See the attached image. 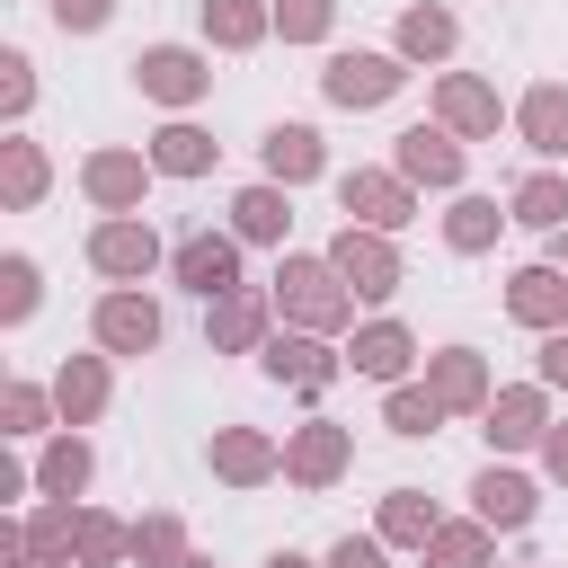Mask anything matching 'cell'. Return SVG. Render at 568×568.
<instances>
[{"instance_id": "37", "label": "cell", "mask_w": 568, "mask_h": 568, "mask_svg": "<svg viewBox=\"0 0 568 568\" xmlns=\"http://www.w3.org/2000/svg\"><path fill=\"white\" fill-rule=\"evenodd\" d=\"M426 568H488V524H479V515H462V524H435V541H426Z\"/></svg>"}, {"instance_id": "41", "label": "cell", "mask_w": 568, "mask_h": 568, "mask_svg": "<svg viewBox=\"0 0 568 568\" xmlns=\"http://www.w3.org/2000/svg\"><path fill=\"white\" fill-rule=\"evenodd\" d=\"M27 106H36V62H27V53H18V44H9V53H0V115H9V124H18V115H27Z\"/></svg>"}, {"instance_id": "12", "label": "cell", "mask_w": 568, "mask_h": 568, "mask_svg": "<svg viewBox=\"0 0 568 568\" xmlns=\"http://www.w3.org/2000/svg\"><path fill=\"white\" fill-rule=\"evenodd\" d=\"M169 275H178L186 293L222 302V293H240V240H231V231H186V240L169 248Z\"/></svg>"}, {"instance_id": "4", "label": "cell", "mask_w": 568, "mask_h": 568, "mask_svg": "<svg viewBox=\"0 0 568 568\" xmlns=\"http://www.w3.org/2000/svg\"><path fill=\"white\" fill-rule=\"evenodd\" d=\"M133 89H142L151 106H195V98L213 89V62H204L195 44H142V53H133Z\"/></svg>"}, {"instance_id": "23", "label": "cell", "mask_w": 568, "mask_h": 568, "mask_svg": "<svg viewBox=\"0 0 568 568\" xmlns=\"http://www.w3.org/2000/svg\"><path fill=\"white\" fill-rule=\"evenodd\" d=\"M257 160H266V186H311V178L328 169V142H320L311 124H266Z\"/></svg>"}, {"instance_id": "24", "label": "cell", "mask_w": 568, "mask_h": 568, "mask_svg": "<svg viewBox=\"0 0 568 568\" xmlns=\"http://www.w3.org/2000/svg\"><path fill=\"white\" fill-rule=\"evenodd\" d=\"M408 364H417V337L399 320H364L346 346V373H364V382H408Z\"/></svg>"}, {"instance_id": "8", "label": "cell", "mask_w": 568, "mask_h": 568, "mask_svg": "<svg viewBox=\"0 0 568 568\" xmlns=\"http://www.w3.org/2000/svg\"><path fill=\"white\" fill-rule=\"evenodd\" d=\"M337 204H346L355 231H399V222L417 213V186H408L399 169H346V178H337Z\"/></svg>"}, {"instance_id": "46", "label": "cell", "mask_w": 568, "mask_h": 568, "mask_svg": "<svg viewBox=\"0 0 568 568\" xmlns=\"http://www.w3.org/2000/svg\"><path fill=\"white\" fill-rule=\"evenodd\" d=\"M27 488H36V470H27V462H0V497H9V506H18V497H27Z\"/></svg>"}, {"instance_id": "17", "label": "cell", "mask_w": 568, "mask_h": 568, "mask_svg": "<svg viewBox=\"0 0 568 568\" xmlns=\"http://www.w3.org/2000/svg\"><path fill=\"white\" fill-rule=\"evenodd\" d=\"M426 390H435L453 417H488V399H497L479 346H435V355H426Z\"/></svg>"}, {"instance_id": "27", "label": "cell", "mask_w": 568, "mask_h": 568, "mask_svg": "<svg viewBox=\"0 0 568 568\" xmlns=\"http://www.w3.org/2000/svg\"><path fill=\"white\" fill-rule=\"evenodd\" d=\"M275 36V0H204V44L222 53H248Z\"/></svg>"}, {"instance_id": "28", "label": "cell", "mask_w": 568, "mask_h": 568, "mask_svg": "<svg viewBox=\"0 0 568 568\" xmlns=\"http://www.w3.org/2000/svg\"><path fill=\"white\" fill-rule=\"evenodd\" d=\"M506 222H515V213H506L497 195H453V213H444V248H453V257H479V248H497Z\"/></svg>"}, {"instance_id": "2", "label": "cell", "mask_w": 568, "mask_h": 568, "mask_svg": "<svg viewBox=\"0 0 568 568\" xmlns=\"http://www.w3.org/2000/svg\"><path fill=\"white\" fill-rule=\"evenodd\" d=\"M89 266H98L106 284H142L151 266H169V248H160V231H151L142 213H106V222L89 231Z\"/></svg>"}, {"instance_id": "25", "label": "cell", "mask_w": 568, "mask_h": 568, "mask_svg": "<svg viewBox=\"0 0 568 568\" xmlns=\"http://www.w3.org/2000/svg\"><path fill=\"white\" fill-rule=\"evenodd\" d=\"M462 44V18L444 9V0H417V9H399V27H390V53L399 62H444Z\"/></svg>"}, {"instance_id": "26", "label": "cell", "mask_w": 568, "mask_h": 568, "mask_svg": "<svg viewBox=\"0 0 568 568\" xmlns=\"http://www.w3.org/2000/svg\"><path fill=\"white\" fill-rule=\"evenodd\" d=\"M18 532H27V559L36 568H80V506L71 497H44Z\"/></svg>"}, {"instance_id": "29", "label": "cell", "mask_w": 568, "mask_h": 568, "mask_svg": "<svg viewBox=\"0 0 568 568\" xmlns=\"http://www.w3.org/2000/svg\"><path fill=\"white\" fill-rule=\"evenodd\" d=\"M89 470H98V453H89V435H80V426H62V435L36 453V488H44V497H80V488H89Z\"/></svg>"}, {"instance_id": "1", "label": "cell", "mask_w": 568, "mask_h": 568, "mask_svg": "<svg viewBox=\"0 0 568 568\" xmlns=\"http://www.w3.org/2000/svg\"><path fill=\"white\" fill-rule=\"evenodd\" d=\"M275 311H284V328L337 337V328L355 320V293H346V275H337L328 257H284V266H275Z\"/></svg>"}, {"instance_id": "33", "label": "cell", "mask_w": 568, "mask_h": 568, "mask_svg": "<svg viewBox=\"0 0 568 568\" xmlns=\"http://www.w3.org/2000/svg\"><path fill=\"white\" fill-rule=\"evenodd\" d=\"M435 524H444V515H435V497H426V488H390L373 532H382L390 550H426V541H435Z\"/></svg>"}, {"instance_id": "10", "label": "cell", "mask_w": 568, "mask_h": 568, "mask_svg": "<svg viewBox=\"0 0 568 568\" xmlns=\"http://www.w3.org/2000/svg\"><path fill=\"white\" fill-rule=\"evenodd\" d=\"M346 462H355V435H346L337 417H311V426L284 435V479H293V488H337Z\"/></svg>"}, {"instance_id": "36", "label": "cell", "mask_w": 568, "mask_h": 568, "mask_svg": "<svg viewBox=\"0 0 568 568\" xmlns=\"http://www.w3.org/2000/svg\"><path fill=\"white\" fill-rule=\"evenodd\" d=\"M133 559V524H115L106 506H80V568H124Z\"/></svg>"}, {"instance_id": "20", "label": "cell", "mask_w": 568, "mask_h": 568, "mask_svg": "<svg viewBox=\"0 0 568 568\" xmlns=\"http://www.w3.org/2000/svg\"><path fill=\"white\" fill-rule=\"evenodd\" d=\"M532 506H541V488H532L524 470H506V462H488V470L470 479V515H479L488 532H524Z\"/></svg>"}, {"instance_id": "39", "label": "cell", "mask_w": 568, "mask_h": 568, "mask_svg": "<svg viewBox=\"0 0 568 568\" xmlns=\"http://www.w3.org/2000/svg\"><path fill=\"white\" fill-rule=\"evenodd\" d=\"M44 426H62L53 390H36V382H9V390H0V435H44Z\"/></svg>"}, {"instance_id": "35", "label": "cell", "mask_w": 568, "mask_h": 568, "mask_svg": "<svg viewBox=\"0 0 568 568\" xmlns=\"http://www.w3.org/2000/svg\"><path fill=\"white\" fill-rule=\"evenodd\" d=\"M444 417H453V408H444L426 382H390V399H382V426H390V435H435Z\"/></svg>"}, {"instance_id": "34", "label": "cell", "mask_w": 568, "mask_h": 568, "mask_svg": "<svg viewBox=\"0 0 568 568\" xmlns=\"http://www.w3.org/2000/svg\"><path fill=\"white\" fill-rule=\"evenodd\" d=\"M178 559H195L186 550V515H169V506L133 515V568H178Z\"/></svg>"}, {"instance_id": "47", "label": "cell", "mask_w": 568, "mask_h": 568, "mask_svg": "<svg viewBox=\"0 0 568 568\" xmlns=\"http://www.w3.org/2000/svg\"><path fill=\"white\" fill-rule=\"evenodd\" d=\"M266 568H328V559H302V550H275Z\"/></svg>"}, {"instance_id": "43", "label": "cell", "mask_w": 568, "mask_h": 568, "mask_svg": "<svg viewBox=\"0 0 568 568\" xmlns=\"http://www.w3.org/2000/svg\"><path fill=\"white\" fill-rule=\"evenodd\" d=\"M328 568H390V541H382V532H346V541L328 550Z\"/></svg>"}, {"instance_id": "5", "label": "cell", "mask_w": 568, "mask_h": 568, "mask_svg": "<svg viewBox=\"0 0 568 568\" xmlns=\"http://www.w3.org/2000/svg\"><path fill=\"white\" fill-rule=\"evenodd\" d=\"M408 89V62L399 53H328V71H320V98L328 106H382V98H399Z\"/></svg>"}, {"instance_id": "49", "label": "cell", "mask_w": 568, "mask_h": 568, "mask_svg": "<svg viewBox=\"0 0 568 568\" xmlns=\"http://www.w3.org/2000/svg\"><path fill=\"white\" fill-rule=\"evenodd\" d=\"M559 266H568V257H559Z\"/></svg>"}, {"instance_id": "9", "label": "cell", "mask_w": 568, "mask_h": 568, "mask_svg": "<svg viewBox=\"0 0 568 568\" xmlns=\"http://www.w3.org/2000/svg\"><path fill=\"white\" fill-rule=\"evenodd\" d=\"M550 426H559V417H550V382H515V390H497L488 417H479V435H488L497 453H541Z\"/></svg>"}, {"instance_id": "14", "label": "cell", "mask_w": 568, "mask_h": 568, "mask_svg": "<svg viewBox=\"0 0 568 568\" xmlns=\"http://www.w3.org/2000/svg\"><path fill=\"white\" fill-rule=\"evenodd\" d=\"M506 320L515 328H532V337H559L568 328V266H515L506 275Z\"/></svg>"}, {"instance_id": "15", "label": "cell", "mask_w": 568, "mask_h": 568, "mask_svg": "<svg viewBox=\"0 0 568 568\" xmlns=\"http://www.w3.org/2000/svg\"><path fill=\"white\" fill-rule=\"evenodd\" d=\"M160 169H151V151H89L80 160V195L98 204V213H142V186H151Z\"/></svg>"}, {"instance_id": "21", "label": "cell", "mask_w": 568, "mask_h": 568, "mask_svg": "<svg viewBox=\"0 0 568 568\" xmlns=\"http://www.w3.org/2000/svg\"><path fill=\"white\" fill-rule=\"evenodd\" d=\"M284 231H293V186H240L231 195V240L240 248H284Z\"/></svg>"}, {"instance_id": "44", "label": "cell", "mask_w": 568, "mask_h": 568, "mask_svg": "<svg viewBox=\"0 0 568 568\" xmlns=\"http://www.w3.org/2000/svg\"><path fill=\"white\" fill-rule=\"evenodd\" d=\"M541 382H550V390H568V328H559V337H541Z\"/></svg>"}, {"instance_id": "45", "label": "cell", "mask_w": 568, "mask_h": 568, "mask_svg": "<svg viewBox=\"0 0 568 568\" xmlns=\"http://www.w3.org/2000/svg\"><path fill=\"white\" fill-rule=\"evenodd\" d=\"M541 470L568 488V426H550V435H541Z\"/></svg>"}, {"instance_id": "11", "label": "cell", "mask_w": 568, "mask_h": 568, "mask_svg": "<svg viewBox=\"0 0 568 568\" xmlns=\"http://www.w3.org/2000/svg\"><path fill=\"white\" fill-rule=\"evenodd\" d=\"M435 124H444L453 142H497L506 106H497V89H488L479 71H444V80H435Z\"/></svg>"}, {"instance_id": "6", "label": "cell", "mask_w": 568, "mask_h": 568, "mask_svg": "<svg viewBox=\"0 0 568 568\" xmlns=\"http://www.w3.org/2000/svg\"><path fill=\"white\" fill-rule=\"evenodd\" d=\"M328 266L346 275L355 302H390V293H399V248H390V231H355V222H346V231L328 240Z\"/></svg>"}, {"instance_id": "48", "label": "cell", "mask_w": 568, "mask_h": 568, "mask_svg": "<svg viewBox=\"0 0 568 568\" xmlns=\"http://www.w3.org/2000/svg\"><path fill=\"white\" fill-rule=\"evenodd\" d=\"M178 568H204V559H178Z\"/></svg>"}, {"instance_id": "19", "label": "cell", "mask_w": 568, "mask_h": 568, "mask_svg": "<svg viewBox=\"0 0 568 568\" xmlns=\"http://www.w3.org/2000/svg\"><path fill=\"white\" fill-rule=\"evenodd\" d=\"M390 169H399L408 186H462V142H453L444 124H408V133L390 142Z\"/></svg>"}, {"instance_id": "32", "label": "cell", "mask_w": 568, "mask_h": 568, "mask_svg": "<svg viewBox=\"0 0 568 568\" xmlns=\"http://www.w3.org/2000/svg\"><path fill=\"white\" fill-rule=\"evenodd\" d=\"M44 186H53L44 151H36L27 133H9V142H0V204H9V213H27V204H44Z\"/></svg>"}, {"instance_id": "30", "label": "cell", "mask_w": 568, "mask_h": 568, "mask_svg": "<svg viewBox=\"0 0 568 568\" xmlns=\"http://www.w3.org/2000/svg\"><path fill=\"white\" fill-rule=\"evenodd\" d=\"M506 213H515L524 231H568V178H559V169L515 178V186H506Z\"/></svg>"}, {"instance_id": "3", "label": "cell", "mask_w": 568, "mask_h": 568, "mask_svg": "<svg viewBox=\"0 0 568 568\" xmlns=\"http://www.w3.org/2000/svg\"><path fill=\"white\" fill-rule=\"evenodd\" d=\"M257 373H266L275 390H328V382L346 373V355H337L328 337H311V328H275V337L257 346Z\"/></svg>"}, {"instance_id": "38", "label": "cell", "mask_w": 568, "mask_h": 568, "mask_svg": "<svg viewBox=\"0 0 568 568\" xmlns=\"http://www.w3.org/2000/svg\"><path fill=\"white\" fill-rule=\"evenodd\" d=\"M36 302H44V275H36V257H0V328H18V320H36Z\"/></svg>"}, {"instance_id": "7", "label": "cell", "mask_w": 568, "mask_h": 568, "mask_svg": "<svg viewBox=\"0 0 568 568\" xmlns=\"http://www.w3.org/2000/svg\"><path fill=\"white\" fill-rule=\"evenodd\" d=\"M89 337H98V355H151L160 346V302L142 284H115V293H98Z\"/></svg>"}, {"instance_id": "31", "label": "cell", "mask_w": 568, "mask_h": 568, "mask_svg": "<svg viewBox=\"0 0 568 568\" xmlns=\"http://www.w3.org/2000/svg\"><path fill=\"white\" fill-rule=\"evenodd\" d=\"M213 151H222V142H213L204 124H186V115L151 133V169H160V178H204V169H213Z\"/></svg>"}, {"instance_id": "22", "label": "cell", "mask_w": 568, "mask_h": 568, "mask_svg": "<svg viewBox=\"0 0 568 568\" xmlns=\"http://www.w3.org/2000/svg\"><path fill=\"white\" fill-rule=\"evenodd\" d=\"M515 133H524L532 160H568V89L559 80H532L515 98Z\"/></svg>"}, {"instance_id": "40", "label": "cell", "mask_w": 568, "mask_h": 568, "mask_svg": "<svg viewBox=\"0 0 568 568\" xmlns=\"http://www.w3.org/2000/svg\"><path fill=\"white\" fill-rule=\"evenodd\" d=\"M337 27V0H275V36L284 44H320Z\"/></svg>"}, {"instance_id": "13", "label": "cell", "mask_w": 568, "mask_h": 568, "mask_svg": "<svg viewBox=\"0 0 568 568\" xmlns=\"http://www.w3.org/2000/svg\"><path fill=\"white\" fill-rule=\"evenodd\" d=\"M204 462H213V479H222V488H266V479H284V444H275V435H257V426H213Z\"/></svg>"}, {"instance_id": "42", "label": "cell", "mask_w": 568, "mask_h": 568, "mask_svg": "<svg viewBox=\"0 0 568 568\" xmlns=\"http://www.w3.org/2000/svg\"><path fill=\"white\" fill-rule=\"evenodd\" d=\"M44 9H53V27H62V36H98V27L115 18V0H44Z\"/></svg>"}, {"instance_id": "18", "label": "cell", "mask_w": 568, "mask_h": 568, "mask_svg": "<svg viewBox=\"0 0 568 568\" xmlns=\"http://www.w3.org/2000/svg\"><path fill=\"white\" fill-rule=\"evenodd\" d=\"M106 364H115V355H62V364H53V382H44V390H53L62 426H98V417H106V390H115V373H106Z\"/></svg>"}, {"instance_id": "16", "label": "cell", "mask_w": 568, "mask_h": 568, "mask_svg": "<svg viewBox=\"0 0 568 568\" xmlns=\"http://www.w3.org/2000/svg\"><path fill=\"white\" fill-rule=\"evenodd\" d=\"M266 320H275V293H248V284H240V293L204 302V346H213V355H257V346L275 337Z\"/></svg>"}]
</instances>
